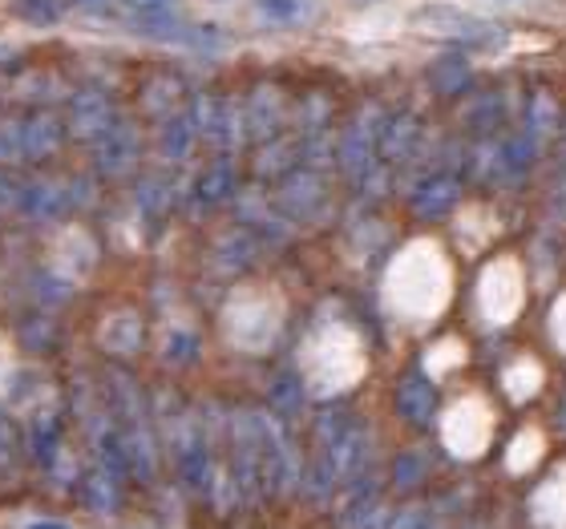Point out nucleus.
Listing matches in <instances>:
<instances>
[{
  "label": "nucleus",
  "instance_id": "1",
  "mask_svg": "<svg viewBox=\"0 0 566 529\" xmlns=\"http://www.w3.org/2000/svg\"><path fill=\"white\" fill-rule=\"evenodd\" d=\"M316 445L324 461L332 465L336 482L348 485L360 473H368V457H373V433L356 412L332 404L316 416Z\"/></svg>",
  "mask_w": 566,
  "mask_h": 529
},
{
  "label": "nucleus",
  "instance_id": "2",
  "mask_svg": "<svg viewBox=\"0 0 566 529\" xmlns=\"http://www.w3.org/2000/svg\"><path fill=\"white\" fill-rule=\"evenodd\" d=\"M409 21H413V29L437 36V41H449L461 53H497L510 41V33L497 21L473 17V12L453 9V4H424Z\"/></svg>",
  "mask_w": 566,
  "mask_h": 529
},
{
  "label": "nucleus",
  "instance_id": "3",
  "mask_svg": "<svg viewBox=\"0 0 566 529\" xmlns=\"http://www.w3.org/2000/svg\"><path fill=\"white\" fill-rule=\"evenodd\" d=\"M328 202H332V194H328L324 170H312V166L295 162L287 174L275 178L272 207L287 223H316L319 214L328 211Z\"/></svg>",
  "mask_w": 566,
  "mask_h": 529
},
{
  "label": "nucleus",
  "instance_id": "4",
  "mask_svg": "<svg viewBox=\"0 0 566 529\" xmlns=\"http://www.w3.org/2000/svg\"><path fill=\"white\" fill-rule=\"evenodd\" d=\"M187 114H190V121H195L199 138L219 146L223 154H235L248 146V138H243V106H239L235 94L202 89V94L190 97Z\"/></svg>",
  "mask_w": 566,
  "mask_h": 529
},
{
  "label": "nucleus",
  "instance_id": "5",
  "mask_svg": "<svg viewBox=\"0 0 566 529\" xmlns=\"http://www.w3.org/2000/svg\"><path fill=\"white\" fill-rule=\"evenodd\" d=\"M385 118V106L377 102H365L356 109L353 121L336 134V170L344 174V182H360V178L380 162L377 158V126Z\"/></svg>",
  "mask_w": 566,
  "mask_h": 529
},
{
  "label": "nucleus",
  "instance_id": "6",
  "mask_svg": "<svg viewBox=\"0 0 566 529\" xmlns=\"http://www.w3.org/2000/svg\"><path fill=\"white\" fill-rule=\"evenodd\" d=\"M239 106H243V138H248V146H260V141L287 134L292 97L275 77H260L248 94L239 97Z\"/></svg>",
  "mask_w": 566,
  "mask_h": 529
},
{
  "label": "nucleus",
  "instance_id": "7",
  "mask_svg": "<svg viewBox=\"0 0 566 529\" xmlns=\"http://www.w3.org/2000/svg\"><path fill=\"white\" fill-rule=\"evenodd\" d=\"M461 194H465V174L449 170V166H433L429 174H421L409 190V211L424 223H441L458 211Z\"/></svg>",
  "mask_w": 566,
  "mask_h": 529
},
{
  "label": "nucleus",
  "instance_id": "8",
  "mask_svg": "<svg viewBox=\"0 0 566 529\" xmlns=\"http://www.w3.org/2000/svg\"><path fill=\"white\" fill-rule=\"evenodd\" d=\"M458 126L465 138H494V134L506 130L510 121V109H514V102H510L497 85H473L470 94L458 97Z\"/></svg>",
  "mask_w": 566,
  "mask_h": 529
},
{
  "label": "nucleus",
  "instance_id": "9",
  "mask_svg": "<svg viewBox=\"0 0 566 529\" xmlns=\"http://www.w3.org/2000/svg\"><path fill=\"white\" fill-rule=\"evenodd\" d=\"M424 121L413 109H385V118L377 126V158L385 166H401L421 150Z\"/></svg>",
  "mask_w": 566,
  "mask_h": 529
},
{
  "label": "nucleus",
  "instance_id": "10",
  "mask_svg": "<svg viewBox=\"0 0 566 529\" xmlns=\"http://www.w3.org/2000/svg\"><path fill=\"white\" fill-rule=\"evenodd\" d=\"M538 141L522 130L497 134V187H522L531 170L538 166Z\"/></svg>",
  "mask_w": 566,
  "mask_h": 529
},
{
  "label": "nucleus",
  "instance_id": "11",
  "mask_svg": "<svg viewBox=\"0 0 566 529\" xmlns=\"http://www.w3.org/2000/svg\"><path fill=\"white\" fill-rule=\"evenodd\" d=\"M424 85H429V94L441 97V102H458L461 94H470L473 89L470 57H465L461 49H449V53L433 57L429 65H424Z\"/></svg>",
  "mask_w": 566,
  "mask_h": 529
},
{
  "label": "nucleus",
  "instance_id": "12",
  "mask_svg": "<svg viewBox=\"0 0 566 529\" xmlns=\"http://www.w3.org/2000/svg\"><path fill=\"white\" fill-rule=\"evenodd\" d=\"M558 126H563V106H558L555 89H531V94L522 97V121L518 130L531 134L538 146H546L551 138H558Z\"/></svg>",
  "mask_w": 566,
  "mask_h": 529
},
{
  "label": "nucleus",
  "instance_id": "13",
  "mask_svg": "<svg viewBox=\"0 0 566 529\" xmlns=\"http://www.w3.org/2000/svg\"><path fill=\"white\" fill-rule=\"evenodd\" d=\"M397 412H401V421L417 424V429H429V424L437 421L433 380H424L421 372H409V377L397 384Z\"/></svg>",
  "mask_w": 566,
  "mask_h": 529
},
{
  "label": "nucleus",
  "instance_id": "14",
  "mask_svg": "<svg viewBox=\"0 0 566 529\" xmlns=\"http://www.w3.org/2000/svg\"><path fill=\"white\" fill-rule=\"evenodd\" d=\"M251 174L260 182H275L280 174H287L295 162H300V138L292 134H280V138H268L260 146H251Z\"/></svg>",
  "mask_w": 566,
  "mask_h": 529
},
{
  "label": "nucleus",
  "instance_id": "15",
  "mask_svg": "<svg viewBox=\"0 0 566 529\" xmlns=\"http://www.w3.org/2000/svg\"><path fill=\"white\" fill-rule=\"evenodd\" d=\"M199 199L207 202V207H219V202L235 199L239 194V170H235V158L231 154H219L207 170L199 174Z\"/></svg>",
  "mask_w": 566,
  "mask_h": 529
},
{
  "label": "nucleus",
  "instance_id": "16",
  "mask_svg": "<svg viewBox=\"0 0 566 529\" xmlns=\"http://www.w3.org/2000/svg\"><path fill=\"white\" fill-rule=\"evenodd\" d=\"M142 97H146V109H150L154 118H170V114H178L182 97H187V82H182L178 73L163 70V73H154L150 82H146Z\"/></svg>",
  "mask_w": 566,
  "mask_h": 529
},
{
  "label": "nucleus",
  "instance_id": "17",
  "mask_svg": "<svg viewBox=\"0 0 566 529\" xmlns=\"http://www.w3.org/2000/svg\"><path fill=\"white\" fill-rule=\"evenodd\" d=\"M292 114H295V126L300 134H312V130H328L332 118H336V102H332L324 89H307L292 102Z\"/></svg>",
  "mask_w": 566,
  "mask_h": 529
},
{
  "label": "nucleus",
  "instance_id": "18",
  "mask_svg": "<svg viewBox=\"0 0 566 529\" xmlns=\"http://www.w3.org/2000/svg\"><path fill=\"white\" fill-rule=\"evenodd\" d=\"M336 489H340L336 473H332V465L324 461V453H316L312 465H307V473L300 477V494H304V501H312V506H328Z\"/></svg>",
  "mask_w": 566,
  "mask_h": 529
},
{
  "label": "nucleus",
  "instance_id": "19",
  "mask_svg": "<svg viewBox=\"0 0 566 529\" xmlns=\"http://www.w3.org/2000/svg\"><path fill=\"white\" fill-rule=\"evenodd\" d=\"M195 141H199V130H195V121H190L187 109H178V114H170L166 118V130H163V150L166 158H190V150H195Z\"/></svg>",
  "mask_w": 566,
  "mask_h": 529
},
{
  "label": "nucleus",
  "instance_id": "20",
  "mask_svg": "<svg viewBox=\"0 0 566 529\" xmlns=\"http://www.w3.org/2000/svg\"><path fill=\"white\" fill-rule=\"evenodd\" d=\"M424 477H429V457L421 448H405L401 457L392 461V489L397 494H413Z\"/></svg>",
  "mask_w": 566,
  "mask_h": 529
},
{
  "label": "nucleus",
  "instance_id": "21",
  "mask_svg": "<svg viewBox=\"0 0 566 529\" xmlns=\"http://www.w3.org/2000/svg\"><path fill=\"white\" fill-rule=\"evenodd\" d=\"M109 118H114V106H109L106 94H77V102H73V121H77V126L106 130Z\"/></svg>",
  "mask_w": 566,
  "mask_h": 529
},
{
  "label": "nucleus",
  "instance_id": "22",
  "mask_svg": "<svg viewBox=\"0 0 566 529\" xmlns=\"http://www.w3.org/2000/svg\"><path fill=\"white\" fill-rule=\"evenodd\" d=\"M255 9L275 24H300L316 17V0H260Z\"/></svg>",
  "mask_w": 566,
  "mask_h": 529
},
{
  "label": "nucleus",
  "instance_id": "23",
  "mask_svg": "<svg viewBox=\"0 0 566 529\" xmlns=\"http://www.w3.org/2000/svg\"><path fill=\"white\" fill-rule=\"evenodd\" d=\"M272 409L280 421H292L295 412L304 409V384H300V377H280L272 389Z\"/></svg>",
  "mask_w": 566,
  "mask_h": 529
},
{
  "label": "nucleus",
  "instance_id": "24",
  "mask_svg": "<svg viewBox=\"0 0 566 529\" xmlns=\"http://www.w3.org/2000/svg\"><path fill=\"white\" fill-rule=\"evenodd\" d=\"M12 12L29 24H57L65 17V0H12Z\"/></svg>",
  "mask_w": 566,
  "mask_h": 529
},
{
  "label": "nucleus",
  "instance_id": "25",
  "mask_svg": "<svg viewBox=\"0 0 566 529\" xmlns=\"http://www.w3.org/2000/svg\"><path fill=\"white\" fill-rule=\"evenodd\" d=\"M385 529H433V509L429 506H405L392 518H385Z\"/></svg>",
  "mask_w": 566,
  "mask_h": 529
},
{
  "label": "nucleus",
  "instance_id": "26",
  "mask_svg": "<svg viewBox=\"0 0 566 529\" xmlns=\"http://www.w3.org/2000/svg\"><path fill=\"white\" fill-rule=\"evenodd\" d=\"M178 0H122L126 12H154V9H175Z\"/></svg>",
  "mask_w": 566,
  "mask_h": 529
},
{
  "label": "nucleus",
  "instance_id": "27",
  "mask_svg": "<svg viewBox=\"0 0 566 529\" xmlns=\"http://www.w3.org/2000/svg\"><path fill=\"white\" fill-rule=\"evenodd\" d=\"M82 12H90V17H106L109 9H114V0H73Z\"/></svg>",
  "mask_w": 566,
  "mask_h": 529
},
{
  "label": "nucleus",
  "instance_id": "28",
  "mask_svg": "<svg viewBox=\"0 0 566 529\" xmlns=\"http://www.w3.org/2000/svg\"><path fill=\"white\" fill-rule=\"evenodd\" d=\"M558 138H563V150H566V114H563V126H558Z\"/></svg>",
  "mask_w": 566,
  "mask_h": 529
}]
</instances>
